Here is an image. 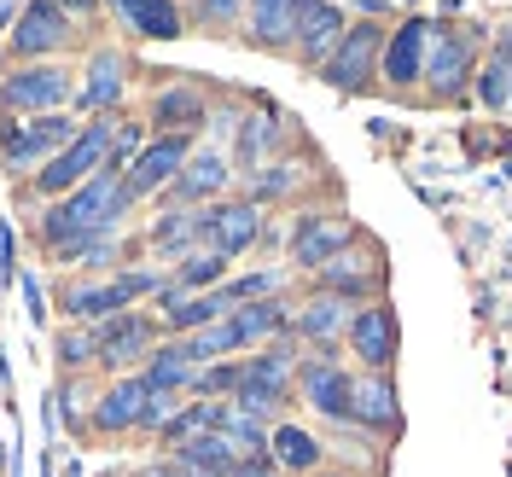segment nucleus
<instances>
[{
    "label": "nucleus",
    "mask_w": 512,
    "mask_h": 477,
    "mask_svg": "<svg viewBox=\"0 0 512 477\" xmlns=\"http://www.w3.org/2000/svg\"><path fill=\"white\" fill-rule=\"evenodd\" d=\"M128 210H134V198L123 192V175H117V169H99L94 181H82L76 192L53 198V204L41 210L35 233H41V245H47V251H59V245H70V239L111 233Z\"/></svg>",
    "instance_id": "nucleus-1"
},
{
    "label": "nucleus",
    "mask_w": 512,
    "mask_h": 477,
    "mask_svg": "<svg viewBox=\"0 0 512 477\" xmlns=\"http://www.w3.org/2000/svg\"><path fill=\"white\" fill-rule=\"evenodd\" d=\"M111 134H117V117H94V123H88L76 140H70V146H64L59 158L35 169L30 192L53 204V198H64V192H76L82 181H94L99 169H105V158H111Z\"/></svg>",
    "instance_id": "nucleus-2"
},
{
    "label": "nucleus",
    "mask_w": 512,
    "mask_h": 477,
    "mask_svg": "<svg viewBox=\"0 0 512 477\" xmlns=\"http://www.w3.org/2000/svg\"><path fill=\"white\" fill-rule=\"evenodd\" d=\"M158 320L134 315V309H123V315L99 320L94 326V350H99V367H111V373H146V361L158 355Z\"/></svg>",
    "instance_id": "nucleus-3"
},
{
    "label": "nucleus",
    "mask_w": 512,
    "mask_h": 477,
    "mask_svg": "<svg viewBox=\"0 0 512 477\" xmlns=\"http://www.w3.org/2000/svg\"><path fill=\"white\" fill-rule=\"evenodd\" d=\"M82 128L70 123V117H18V123H6V134H0V158H6V169H41V163H53L76 140Z\"/></svg>",
    "instance_id": "nucleus-4"
},
{
    "label": "nucleus",
    "mask_w": 512,
    "mask_h": 477,
    "mask_svg": "<svg viewBox=\"0 0 512 477\" xmlns=\"http://www.w3.org/2000/svg\"><path fill=\"white\" fill-rule=\"evenodd\" d=\"M70 70L53 59L41 64H24V70H12L6 82H0V111H12V117H53L64 99H70Z\"/></svg>",
    "instance_id": "nucleus-5"
},
{
    "label": "nucleus",
    "mask_w": 512,
    "mask_h": 477,
    "mask_svg": "<svg viewBox=\"0 0 512 477\" xmlns=\"http://www.w3.org/2000/svg\"><path fill=\"white\" fill-rule=\"evenodd\" d=\"M286 390H291V344H274V350L245 361V379L233 390V408L251 419H280Z\"/></svg>",
    "instance_id": "nucleus-6"
},
{
    "label": "nucleus",
    "mask_w": 512,
    "mask_h": 477,
    "mask_svg": "<svg viewBox=\"0 0 512 477\" xmlns=\"http://www.w3.org/2000/svg\"><path fill=\"white\" fill-rule=\"evenodd\" d=\"M384 41L390 35L379 24H350V35L338 41V53L320 64V76L338 88V94H361V88H373V70L384 64Z\"/></svg>",
    "instance_id": "nucleus-7"
},
{
    "label": "nucleus",
    "mask_w": 512,
    "mask_h": 477,
    "mask_svg": "<svg viewBox=\"0 0 512 477\" xmlns=\"http://www.w3.org/2000/svg\"><path fill=\"white\" fill-rule=\"evenodd\" d=\"M192 158V134H158V140H146V152L123 169V192L140 204V198H152V192H169V181L187 169Z\"/></svg>",
    "instance_id": "nucleus-8"
},
{
    "label": "nucleus",
    "mask_w": 512,
    "mask_h": 477,
    "mask_svg": "<svg viewBox=\"0 0 512 477\" xmlns=\"http://www.w3.org/2000/svg\"><path fill=\"white\" fill-rule=\"evenodd\" d=\"M262 239V204L239 198V204H204V251L216 256H245Z\"/></svg>",
    "instance_id": "nucleus-9"
},
{
    "label": "nucleus",
    "mask_w": 512,
    "mask_h": 477,
    "mask_svg": "<svg viewBox=\"0 0 512 477\" xmlns=\"http://www.w3.org/2000/svg\"><path fill=\"white\" fill-rule=\"evenodd\" d=\"M315 6L320 0H251V6H245V35H251L262 53L297 47V35L315 18Z\"/></svg>",
    "instance_id": "nucleus-10"
},
{
    "label": "nucleus",
    "mask_w": 512,
    "mask_h": 477,
    "mask_svg": "<svg viewBox=\"0 0 512 477\" xmlns=\"http://www.w3.org/2000/svg\"><path fill=\"white\" fill-rule=\"evenodd\" d=\"M344 338H350L355 361H361L367 373H390V361H396V350H402L396 309H390V303H367V309H355V320H350Z\"/></svg>",
    "instance_id": "nucleus-11"
},
{
    "label": "nucleus",
    "mask_w": 512,
    "mask_h": 477,
    "mask_svg": "<svg viewBox=\"0 0 512 477\" xmlns=\"http://www.w3.org/2000/svg\"><path fill=\"white\" fill-rule=\"evenodd\" d=\"M355 245V222L350 216H303L297 222V239H291V262L297 268H309V274H320L332 256H344Z\"/></svg>",
    "instance_id": "nucleus-12"
},
{
    "label": "nucleus",
    "mask_w": 512,
    "mask_h": 477,
    "mask_svg": "<svg viewBox=\"0 0 512 477\" xmlns=\"http://www.w3.org/2000/svg\"><path fill=\"white\" fill-rule=\"evenodd\" d=\"M297 390H303V402L326 414L332 425H350V396H355V379L332 361V355H315L303 373H297Z\"/></svg>",
    "instance_id": "nucleus-13"
},
{
    "label": "nucleus",
    "mask_w": 512,
    "mask_h": 477,
    "mask_svg": "<svg viewBox=\"0 0 512 477\" xmlns=\"http://www.w3.org/2000/svg\"><path fill=\"white\" fill-rule=\"evenodd\" d=\"M466 82H472V47H466V35L431 30V53H425V88L454 105V99L466 94Z\"/></svg>",
    "instance_id": "nucleus-14"
},
{
    "label": "nucleus",
    "mask_w": 512,
    "mask_h": 477,
    "mask_svg": "<svg viewBox=\"0 0 512 477\" xmlns=\"http://www.w3.org/2000/svg\"><path fill=\"white\" fill-rule=\"evenodd\" d=\"M64 41H70V18H64L53 0H30L18 12V24H12V53L30 59V64H41L47 53H59Z\"/></svg>",
    "instance_id": "nucleus-15"
},
{
    "label": "nucleus",
    "mask_w": 512,
    "mask_h": 477,
    "mask_svg": "<svg viewBox=\"0 0 512 477\" xmlns=\"http://www.w3.org/2000/svg\"><path fill=\"white\" fill-rule=\"evenodd\" d=\"M350 425H361L367 437H373V431H384V437L402 431V396H396V379H390V373H367V379H355Z\"/></svg>",
    "instance_id": "nucleus-16"
},
{
    "label": "nucleus",
    "mask_w": 512,
    "mask_h": 477,
    "mask_svg": "<svg viewBox=\"0 0 512 477\" xmlns=\"http://www.w3.org/2000/svg\"><path fill=\"white\" fill-rule=\"evenodd\" d=\"M227 181H233V163H227L216 146H210V152H192L187 169L169 181V210H198V204H210Z\"/></svg>",
    "instance_id": "nucleus-17"
},
{
    "label": "nucleus",
    "mask_w": 512,
    "mask_h": 477,
    "mask_svg": "<svg viewBox=\"0 0 512 477\" xmlns=\"http://www.w3.org/2000/svg\"><path fill=\"white\" fill-rule=\"evenodd\" d=\"M431 30L437 24H425V18H408V24H396V35L384 41V82L390 88H414L419 76H425V53H431Z\"/></svg>",
    "instance_id": "nucleus-18"
},
{
    "label": "nucleus",
    "mask_w": 512,
    "mask_h": 477,
    "mask_svg": "<svg viewBox=\"0 0 512 477\" xmlns=\"http://www.w3.org/2000/svg\"><path fill=\"white\" fill-rule=\"evenodd\" d=\"M146 396H152V384H146V373H128V379H117L105 396L94 402V414H88V425L94 431H105V437H123V431H140V414H146Z\"/></svg>",
    "instance_id": "nucleus-19"
},
{
    "label": "nucleus",
    "mask_w": 512,
    "mask_h": 477,
    "mask_svg": "<svg viewBox=\"0 0 512 477\" xmlns=\"http://www.w3.org/2000/svg\"><path fill=\"white\" fill-rule=\"evenodd\" d=\"M350 320H355V309L344 303V297L320 291V297H309V303L291 315V338H303V344H315L320 355H332V338L350 332Z\"/></svg>",
    "instance_id": "nucleus-20"
},
{
    "label": "nucleus",
    "mask_w": 512,
    "mask_h": 477,
    "mask_svg": "<svg viewBox=\"0 0 512 477\" xmlns=\"http://www.w3.org/2000/svg\"><path fill=\"white\" fill-rule=\"evenodd\" d=\"M379 286V256H367L361 245H350L344 256H332L326 268H320V291H332V297H373Z\"/></svg>",
    "instance_id": "nucleus-21"
},
{
    "label": "nucleus",
    "mask_w": 512,
    "mask_h": 477,
    "mask_svg": "<svg viewBox=\"0 0 512 477\" xmlns=\"http://www.w3.org/2000/svg\"><path fill=\"white\" fill-rule=\"evenodd\" d=\"M210 117V99L198 94V88H163L152 99V128L158 134H198Z\"/></svg>",
    "instance_id": "nucleus-22"
},
{
    "label": "nucleus",
    "mask_w": 512,
    "mask_h": 477,
    "mask_svg": "<svg viewBox=\"0 0 512 477\" xmlns=\"http://www.w3.org/2000/svg\"><path fill=\"white\" fill-rule=\"evenodd\" d=\"M175 454V466H187V472L198 477H233L239 472V454H233V443H227L222 431H198V437H187L181 448H169Z\"/></svg>",
    "instance_id": "nucleus-23"
},
{
    "label": "nucleus",
    "mask_w": 512,
    "mask_h": 477,
    "mask_svg": "<svg viewBox=\"0 0 512 477\" xmlns=\"http://www.w3.org/2000/svg\"><path fill=\"white\" fill-rule=\"evenodd\" d=\"M344 35H350V18H344L338 6H326V0H320L315 18H309V24H303V35H297V59L320 70V64L338 53V41H344Z\"/></svg>",
    "instance_id": "nucleus-24"
},
{
    "label": "nucleus",
    "mask_w": 512,
    "mask_h": 477,
    "mask_svg": "<svg viewBox=\"0 0 512 477\" xmlns=\"http://www.w3.org/2000/svg\"><path fill=\"white\" fill-rule=\"evenodd\" d=\"M123 82H128V64L117 59V53H94L88 82H82V111L111 117V111H117V99H123Z\"/></svg>",
    "instance_id": "nucleus-25"
},
{
    "label": "nucleus",
    "mask_w": 512,
    "mask_h": 477,
    "mask_svg": "<svg viewBox=\"0 0 512 477\" xmlns=\"http://www.w3.org/2000/svg\"><path fill=\"white\" fill-rule=\"evenodd\" d=\"M227 320H233V332H239L245 344H262V338H280V332H291L286 297H256V303H239Z\"/></svg>",
    "instance_id": "nucleus-26"
},
{
    "label": "nucleus",
    "mask_w": 512,
    "mask_h": 477,
    "mask_svg": "<svg viewBox=\"0 0 512 477\" xmlns=\"http://www.w3.org/2000/svg\"><path fill=\"white\" fill-rule=\"evenodd\" d=\"M152 251L158 256L204 251V210H163L158 227H152Z\"/></svg>",
    "instance_id": "nucleus-27"
},
{
    "label": "nucleus",
    "mask_w": 512,
    "mask_h": 477,
    "mask_svg": "<svg viewBox=\"0 0 512 477\" xmlns=\"http://www.w3.org/2000/svg\"><path fill=\"white\" fill-rule=\"evenodd\" d=\"M268 460H274L280 472L309 477V472H320V443L303 431V425H286V419H280V425L268 431Z\"/></svg>",
    "instance_id": "nucleus-28"
},
{
    "label": "nucleus",
    "mask_w": 512,
    "mask_h": 477,
    "mask_svg": "<svg viewBox=\"0 0 512 477\" xmlns=\"http://www.w3.org/2000/svg\"><path fill=\"white\" fill-rule=\"evenodd\" d=\"M117 12H123L128 30L146 35V41H175L181 35V6L175 0H123Z\"/></svg>",
    "instance_id": "nucleus-29"
},
{
    "label": "nucleus",
    "mask_w": 512,
    "mask_h": 477,
    "mask_svg": "<svg viewBox=\"0 0 512 477\" xmlns=\"http://www.w3.org/2000/svg\"><path fill=\"white\" fill-rule=\"evenodd\" d=\"M192 379H198V361L181 350V338H175V344H158V355L146 361V384H152V390L192 396Z\"/></svg>",
    "instance_id": "nucleus-30"
},
{
    "label": "nucleus",
    "mask_w": 512,
    "mask_h": 477,
    "mask_svg": "<svg viewBox=\"0 0 512 477\" xmlns=\"http://www.w3.org/2000/svg\"><path fill=\"white\" fill-rule=\"evenodd\" d=\"M274 146H280V117L274 111L239 123V169H262V163L274 158Z\"/></svg>",
    "instance_id": "nucleus-31"
},
{
    "label": "nucleus",
    "mask_w": 512,
    "mask_h": 477,
    "mask_svg": "<svg viewBox=\"0 0 512 477\" xmlns=\"http://www.w3.org/2000/svg\"><path fill=\"white\" fill-rule=\"evenodd\" d=\"M227 274V256L216 251H192L175 262V274H169V286L181 291V297H192V291H216V280Z\"/></svg>",
    "instance_id": "nucleus-32"
},
{
    "label": "nucleus",
    "mask_w": 512,
    "mask_h": 477,
    "mask_svg": "<svg viewBox=\"0 0 512 477\" xmlns=\"http://www.w3.org/2000/svg\"><path fill=\"white\" fill-rule=\"evenodd\" d=\"M239 379H245V361H239V355H233V361H210V367H198L192 396H198V402H233Z\"/></svg>",
    "instance_id": "nucleus-33"
},
{
    "label": "nucleus",
    "mask_w": 512,
    "mask_h": 477,
    "mask_svg": "<svg viewBox=\"0 0 512 477\" xmlns=\"http://www.w3.org/2000/svg\"><path fill=\"white\" fill-rule=\"evenodd\" d=\"M268 431H274L268 419H251V414H239V408H233V414H227V425H222V437L233 443V454H239V460H262V454H268Z\"/></svg>",
    "instance_id": "nucleus-34"
},
{
    "label": "nucleus",
    "mask_w": 512,
    "mask_h": 477,
    "mask_svg": "<svg viewBox=\"0 0 512 477\" xmlns=\"http://www.w3.org/2000/svg\"><path fill=\"white\" fill-rule=\"evenodd\" d=\"M117 256V227L111 233H88V239H70V245H59L53 251V262H64V268H105Z\"/></svg>",
    "instance_id": "nucleus-35"
},
{
    "label": "nucleus",
    "mask_w": 512,
    "mask_h": 477,
    "mask_svg": "<svg viewBox=\"0 0 512 477\" xmlns=\"http://www.w3.org/2000/svg\"><path fill=\"white\" fill-rule=\"evenodd\" d=\"M99 350H94V326H64L59 332V367L64 373H82V367H94Z\"/></svg>",
    "instance_id": "nucleus-36"
},
{
    "label": "nucleus",
    "mask_w": 512,
    "mask_h": 477,
    "mask_svg": "<svg viewBox=\"0 0 512 477\" xmlns=\"http://www.w3.org/2000/svg\"><path fill=\"white\" fill-rule=\"evenodd\" d=\"M222 297H227V309L256 303V297H280V274H274V268H262V274H245V280H227Z\"/></svg>",
    "instance_id": "nucleus-37"
},
{
    "label": "nucleus",
    "mask_w": 512,
    "mask_h": 477,
    "mask_svg": "<svg viewBox=\"0 0 512 477\" xmlns=\"http://www.w3.org/2000/svg\"><path fill=\"white\" fill-rule=\"evenodd\" d=\"M146 152V134H140V123H117V134H111V158H105V169H117L123 175L128 163Z\"/></svg>",
    "instance_id": "nucleus-38"
},
{
    "label": "nucleus",
    "mask_w": 512,
    "mask_h": 477,
    "mask_svg": "<svg viewBox=\"0 0 512 477\" xmlns=\"http://www.w3.org/2000/svg\"><path fill=\"white\" fill-rule=\"evenodd\" d=\"M478 99L489 105V111H501V105H512V70H507L501 59H495V64H489V70L478 76Z\"/></svg>",
    "instance_id": "nucleus-39"
},
{
    "label": "nucleus",
    "mask_w": 512,
    "mask_h": 477,
    "mask_svg": "<svg viewBox=\"0 0 512 477\" xmlns=\"http://www.w3.org/2000/svg\"><path fill=\"white\" fill-rule=\"evenodd\" d=\"M245 6H251V0H198V12H204L210 24H239Z\"/></svg>",
    "instance_id": "nucleus-40"
},
{
    "label": "nucleus",
    "mask_w": 512,
    "mask_h": 477,
    "mask_svg": "<svg viewBox=\"0 0 512 477\" xmlns=\"http://www.w3.org/2000/svg\"><path fill=\"white\" fill-rule=\"evenodd\" d=\"M291 181H297V169H286V163H280V169H262V175H256V198H280Z\"/></svg>",
    "instance_id": "nucleus-41"
},
{
    "label": "nucleus",
    "mask_w": 512,
    "mask_h": 477,
    "mask_svg": "<svg viewBox=\"0 0 512 477\" xmlns=\"http://www.w3.org/2000/svg\"><path fill=\"white\" fill-rule=\"evenodd\" d=\"M233 477H286V472H280V466L262 454V460H239V472H233Z\"/></svg>",
    "instance_id": "nucleus-42"
},
{
    "label": "nucleus",
    "mask_w": 512,
    "mask_h": 477,
    "mask_svg": "<svg viewBox=\"0 0 512 477\" xmlns=\"http://www.w3.org/2000/svg\"><path fill=\"white\" fill-rule=\"evenodd\" d=\"M24 303H30L35 326H47V297H41V286H35V280H24Z\"/></svg>",
    "instance_id": "nucleus-43"
},
{
    "label": "nucleus",
    "mask_w": 512,
    "mask_h": 477,
    "mask_svg": "<svg viewBox=\"0 0 512 477\" xmlns=\"http://www.w3.org/2000/svg\"><path fill=\"white\" fill-rule=\"evenodd\" d=\"M140 477H198V472H187V466H175V460H158V466H146Z\"/></svg>",
    "instance_id": "nucleus-44"
},
{
    "label": "nucleus",
    "mask_w": 512,
    "mask_h": 477,
    "mask_svg": "<svg viewBox=\"0 0 512 477\" xmlns=\"http://www.w3.org/2000/svg\"><path fill=\"white\" fill-rule=\"evenodd\" d=\"M6 280H12V233L0 227V286H6Z\"/></svg>",
    "instance_id": "nucleus-45"
},
{
    "label": "nucleus",
    "mask_w": 512,
    "mask_h": 477,
    "mask_svg": "<svg viewBox=\"0 0 512 477\" xmlns=\"http://www.w3.org/2000/svg\"><path fill=\"white\" fill-rule=\"evenodd\" d=\"M53 6H59L64 18H88V12H94L99 0H53Z\"/></svg>",
    "instance_id": "nucleus-46"
},
{
    "label": "nucleus",
    "mask_w": 512,
    "mask_h": 477,
    "mask_svg": "<svg viewBox=\"0 0 512 477\" xmlns=\"http://www.w3.org/2000/svg\"><path fill=\"white\" fill-rule=\"evenodd\" d=\"M18 12H24L18 0H0V35H6V30H12V24H18Z\"/></svg>",
    "instance_id": "nucleus-47"
},
{
    "label": "nucleus",
    "mask_w": 512,
    "mask_h": 477,
    "mask_svg": "<svg viewBox=\"0 0 512 477\" xmlns=\"http://www.w3.org/2000/svg\"><path fill=\"white\" fill-rule=\"evenodd\" d=\"M309 477H350V472H338V466H326V472H309Z\"/></svg>",
    "instance_id": "nucleus-48"
},
{
    "label": "nucleus",
    "mask_w": 512,
    "mask_h": 477,
    "mask_svg": "<svg viewBox=\"0 0 512 477\" xmlns=\"http://www.w3.org/2000/svg\"><path fill=\"white\" fill-rule=\"evenodd\" d=\"M111 6H123V0H111Z\"/></svg>",
    "instance_id": "nucleus-49"
}]
</instances>
